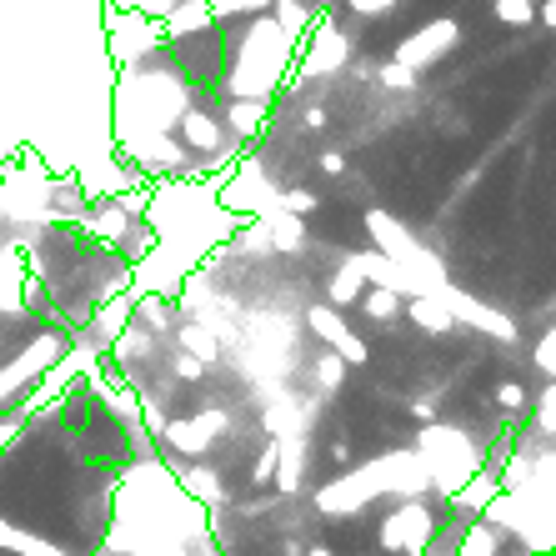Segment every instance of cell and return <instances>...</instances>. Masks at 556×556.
<instances>
[{"instance_id":"1","label":"cell","mask_w":556,"mask_h":556,"mask_svg":"<svg viewBox=\"0 0 556 556\" xmlns=\"http://www.w3.org/2000/svg\"><path fill=\"white\" fill-rule=\"evenodd\" d=\"M166 46V36H161V21L156 16H146V11H111V61L126 71V66H141V61H151L156 51Z\"/></svg>"},{"instance_id":"2","label":"cell","mask_w":556,"mask_h":556,"mask_svg":"<svg viewBox=\"0 0 556 556\" xmlns=\"http://www.w3.org/2000/svg\"><path fill=\"white\" fill-rule=\"evenodd\" d=\"M456 41H461V26H456L451 16H441V21H431L426 31H416L411 41H401V51H396L391 61H401L406 71H416V76H421V71H426L431 61H441Z\"/></svg>"},{"instance_id":"3","label":"cell","mask_w":556,"mask_h":556,"mask_svg":"<svg viewBox=\"0 0 556 556\" xmlns=\"http://www.w3.org/2000/svg\"><path fill=\"white\" fill-rule=\"evenodd\" d=\"M216 16H211V0H176V6L161 16V36L166 41H186V36H201L211 31Z\"/></svg>"},{"instance_id":"4","label":"cell","mask_w":556,"mask_h":556,"mask_svg":"<svg viewBox=\"0 0 556 556\" xmlns=\"http://www.w3.org/2000/svg\"><path fill=\"white\" fill-rule=\"evenodd\" d=\"M491 16L506 21V26H526L536 16V6H531V0H491Z\"/></svg>"},{"instance_id":"5","label":"cell","mask_w":556,"mask_h":556,"mask_svg":"<svg viewBox=\"0 0 556 556\" xmlns=\"http://www.w3.org/2000/svg\"><path fill=\"white\" fill-rule=\"evenodd\" d=\"M376 76H381V86H386V91H416V71H406L401 61H386Z\"/></svg>"},{"instance_id":"6","label":"cell","mask_w":556,"mask_h":556,"mask_svg":"<svg viewBox=\"0 0 556 556\" xmlns=\"http://www.w3.org/2000/svg\"><path fill=\"white\" fill-rule=\"evenodd\" d=\"M261 6H271V0H211V16H216V21H231V16H251V11H261Z\"/></svg>"},{"instance_id":"7","label":"cell","mask_w":556,"mask_h":556,"mask_svg":"<svg viewBox=\"0 0 556 556\" xmlns=\"http://www.w3.org/2000/svg\"><path fill=\"white\" fill-rule=\"evenodd\" d=\"M556 21V6H551V0H541V26H551Z\"/></svg>"}]
</instances>
